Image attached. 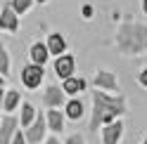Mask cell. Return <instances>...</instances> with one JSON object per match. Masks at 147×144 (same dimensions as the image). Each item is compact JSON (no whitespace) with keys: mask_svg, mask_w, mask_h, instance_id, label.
<instances>
[{"mask_svg":"<svg viewBox=\"0 0 147 144\" xmlns=\"http://www.w3.org/2000/svg\"><path fill=\"white\" fill-rule=\"evenodd\" d=\"M121 135H123V123H121V121L114 118V121L105 123V128H102V139H105V144H119Z\"/></svg>","mask_w":147,"mask_h":144,"instance_id":"7","label":"cell"},{"mask_svg":"<svg viewBox=\"0 0 147 144\" xmlns=\"http://www.w3.org/2000/svg\"><path fill=\"white\" fill-rule=\"evenodd\" d=\"M67 144H83V137H81V135H71L67 139Z\"/></svg>","mask_w":147,"mask_h":144,"instance_id":"22","label":"cell"},{"mask_svg":"<svg viewBox=\"0 0 147 144\" xmlns=\"http://www.w3.org/2000/svg\"><path fill=\"white\" fill-rule=\"evenodd\" d=\"M0 31H7V33L19 31V14L12 10L10 3H5L3 10H0Z\"/></svg>","mask_w":147,"mask_h":144,"instance_id":"5","label":"cell"},{"mask_svg":"<svg viewBox=\"0 0 147 144\" xmlns=\"http://www.w3.org/2000/svg\"><path fill=\"white\" fill-rule=\"evenodd\" d=\"M10 144H26V137L19 132V130H14V135H12V142Z\"/></svg>","mask_w":147,"mask_h":144,"instance_id":"20","label":"cell"},{"mask_svg":"<svg viewBox=\"0 0 147 144\" xmlns=\"http://www.w3.org/2000/svg\"><path fill=\"white\" fill-rule=\"evenodd\" d=\"M0 76H10V52L5 45H0Z\"/></svg>","mask_w":147,"mask_h":144,"instance_id":"18","label":"cell"},{"mask_svg":"<svg viewBox=\"0 0 147 144\" xmlns=\"http://www.w3.org/2000/svg\"><path fill=\"white\" fill-rule=\"evenodd\" d=\"M45 130H48V123H45V116L43 113H36V118L31 121V125L26 128V142L31 144H40V139L45 137Z\"/></svg>","mask_w":147,"mask_h":144,"instance_id":"4","label":"cell"},{"mask_svg":"<svg viewBox=\"0 0 147 144\" xmlns=\"http://www.w3.org/2000/svg\"><path fill=\"white\" fill-rule=\"evenodd\" d=\"M83 102H81V99H69L67 102V116H69V118L71 121H78L81 118V116H83Z\"/></svg>","mask_w":147,"mask_h":144,"instance_id":"16","label":"cell"},{"mask_svg":"<svg viewBox=\"0 0 147 144\" xmlns=\"http://www.w3.org/2000/svg\"><path fill=\"white\" fill-rule=\"evenodd\" d=\"M45 144H59V139H55V137H50V139H45Z\"/></svg>","mask_w":147,"mask_h":144,"instance_id":"23","label":"cell"},{"mask_svg":"<svg viewBox=\"0 0 147 144\" xmlns=\"http://www.w3.org/2000/svg\"><path fill=\"white\" fill-rule=\"evenodd\" d=\"M33 118H36V109H33V104L24 102V104H22V128H29Z\"/></svg>","mask_w":147,"mask_h":144,"instance_id":"17","label":"cell"},{"mask_svg":"<svg viewBox=\"0 0 147 144\" xmlns=\"http://www.w3.org/2000/svg\"><path fill=\"white\" fill-rule=\"evenodd\" d=\"M29 55H31L33 64H40V66H45V61L50 59V52H48V45L45 43H33L31 50H29Z\"/></svg>","mask_w":147,"mask_h":144,"instance_id":"12","label":"cell"},{"mask_svg":"<svg viewBox=\"0 0 147 144\" xmlns=\"http://www.w3.org/2000/svg\"><path fill=\"white\" fill-rule=\"evenodd\" d=\"M45 123H48V130H52V132H62L64 130V116L57 109H50L45 113Z\"/></svg>","mask_w":147,"mask_h":144,"instance_id":"14","label":"cell"},{"mask_svg":"<svg viewBox=\"0 0 147 144\" xmlns=\"http://www.w3.org/2000/svg\"><path fill=\"white\" fill-rule=\"evenodd\" d=\"M33 3H48V0H33Z\"/></svg>","mask_w":147,"mask_h":144,"instance_id":"27","label":"cell"},{"mask_svg":"<svg viewBox=\"0 0 147 144\" xmlns=\"http://www.w3.org/2000/svg\"><path fill=\"white\" fill-rule=\"evenodd\" d=\"M86 80L83 78H74V76H69V78H64V83H62V90H64V95H78V92H83L86 90Z\"/></svg>","mask_w":147,"mask_h":144,"instance_id":"13","label":"cell"},{"mask_svg":"<svg viewBox=\"0 0 147 144\" xmlns=\"http://www.w3.org/2000/svg\"><path fill=\"white\" fill-rule=\"evenodd\" d=\"M19 92H17V90H7L5 92V97H3V106H0V109H5L7 113H12L17 106H19Z\"/></svg>","mask_w":147,"mask_h":144,"instance_id":"15","label":"cell"},{"mask_svg":"<svg viewBox=\"0 0 147 144\" xmlns=\"http://www.w3.org/2000/svg\"><path fill=\"white\" fill-rule=\"evenodd\" d=\"M5 85V76H0V87H3Z\"/></svg>","mask_w":147,"mask_h":144,"instance_id":"26","label":"cell"},{"mask_svg":"<svg viewBox=\"0 0 147 144\" xmlns=\"http://www.w3.org/2000/svg\"><path fill=\"white\" fill-rule=\"evenodd\" d=\"M142 12L147 14V0H142Z\"/></svg>","mask_w":147,"mask_h":144,"instance_id":"24","label":"cell"},{"mask_svg":"<svg viewBox=\"0 0 147 144\" xmlns=\"http://www.w3.org/2000/svg\"><path fill=\"white\" fill-rule=\"evenodd\" d=\"M126 113V99L123 97H109L105 90L93 92V118H90V130H97V125L114 121L116 116Z\"/></svg>","mask_w":147,"mask_h":144,"instance_id":"2","label":"cell"},{"mask_svg":"<svg viewBox=\"0 0 147 144\" xmlns=\"http://www.w3.org/2000/svg\"><path fill=\"white\" fill-rule=\"evenodd\" d=\"M48 52L50 55H55V57H59V55H64L67 52V40H64V35L62 33H50V38H48Z\"/></svg>","mask_w":147,"mask_h":144,"instance_id":"11","label":"cell"},{"mask_svg":"<svg viewBox=\"0 0 147 144\" xmlns=\"http://www.w3.org/2000/svg\"><path fill=\"white\" fill-rule=\"evenodd\" d=\"M43 78H45V69H43L40 64H33V61H31V64H26V66L22 69V83H24L26 90L40 87Z\"/></svg>","mask_w":147,"mask_h":144,"instance_id":"3","label":"cell"},{"mask_svg":"<svg viewBox=\"0 0 147 144\" xmlns=\"http://www.w3.org/2000/svg\"><path fill=\"white\" fill-rule=\"evenodd\" d=\"M74 71H76V59H74L71 55H59L55 57V76L57 78H69L74 76Z\"/></svg>","mask_w":147,"mask_h":144,"instance_id":"6","label":"cell"},{"mask_svg":"<svg viewBox=\"0 0 147 144\" xmlns=\"http://www.w3.org/2000/svg\"><path fill=\"white\" fill-rule=\"evenodd\" d=\"M64 97H67V95H64V90L59 85H48L45 92H43V102L48 104L50 109H57V106H62L64 102H67Z\"/></svg>","mask_w":147,"mask_h":144,"instance_id":"8","label":"cell"},{"mask_svg":"<svg viewBox=\"0 0 147 144\" xmlns=\"http://www.w3.org/2000/svg\"><path fill=\"white\" fill-rule=\"evenodd\" d=\"M138 83H140L142 87H147V69L140 71V76H138Z\"/></svg>","mask_w":147,"mask_h":144,"instance_id":"21","label":"cell"},{"mask_svg":"<svg viewBox=\"0 0 147 144\" xmlns=\"http://www.w3.org/2000/svg\"><path fill=\"white\" fill-rule=\"evenodd\" d=\"M10 5H12V10L17 14H26L31 10V5H33V0H10Z\"/></svg>","mask_w":147,"mask_h":144,"instance_id":"19","label":"cell"},{"mask_svg":"<svg viewBox=\"0 0 147 144\" xmlns=\"http://www.w3.org/2000/svg\"><path fill=\"white\" fill-rule=\"evenodd\" d=\"M17 125H19V121L14 118V116H5L3 123H0V144H10L12 142V135L17 130Z\"/></svg>","mask_w":147,"mask_h":144,"instance_id":"10","label":"cell"},{"mask_svg":"<svg viewBox=\"0 0 147 144\" xmlns=\"http://www.w3.org/2000/svg\"><path fill=\"white\" fill-rule=\"evenodd\" d=\"M93 83H95L97 90H112V92L119 90V80H116V76L112 73V71H97Z\"/></svg>","mask_w":147,"mask_h":144,"instance_id":"9","label":"cell"},{"mask_svg":"<svg viewBox=\"0 0 147 144\" xmlns=\"http://www.w3.org/2000/svg\"><path fill=\"white\" fill-rule=\"evenodd\" d=\"M145 144H147V139H145Z\"/></svg>","mask_w":147,"mask_h":144,"instance_id":"28","label":"cell"},{"mask_svg":"<svg viewBox=\"0 0 147 144\" xmlns=\"http://www.w3.org/2000/svg\"><path fill=\"white\" fill-rule=\"evenodd\" d=\"M3 97H5V92H3V87H0V106H3Z\"/></svg>","mask_w":147,"mask_h":144,"instance_id":"25","label":"cell"},{"mask_svg":"<svg viewBox=\"0 0 147 144\" xmlns=\"http://www.w3.org/2000/svg\"><path fill=\"white\" fill-rule=\"evenodd\" d=\"M116 50L121 55H142L147 50V24L123 21L116 31Z\"/></svg>","mask_w":147,"mask_h":144,"instance_id":"1","label":"cell"}]
</instances>
